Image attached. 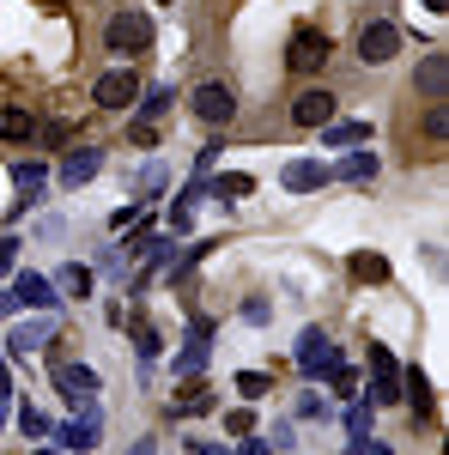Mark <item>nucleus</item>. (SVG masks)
<instances>
[{"label": "nucleus", "mask_w": 449, "mask_h": 455, "mask_svg": "<svg viewBox=\"0 0 449 455\" xmlns=\"http://www.w3.org/2000/svg\"><path fill=\"white\" fill-rule=\"evenodd\" d=\"M104 43L116 55H140V49H152V19H146V12H116Z\"/></svg>", "instance_id": "f257e3e1"}, {"label": "nucleus", "mask_w": 449, "mask_h": 455, "mask_svg": "<svg viewBox=\"0 0 449 455\" xmlns=\"http://www.w3.org/2000/svg\"><path fill=\"white\" fill-rule=\"evenodd\" d=\"M195 116H201L207 128H225V122L237 116V92H231L225 79H207V85L195 92Z\"/></svg>", "instance_id": "f03ea898"}, {"label": "nucleus", "mask_w": 449, "mask_h": 455, "mask_svg": "<svg viewBox=\"0 0 449 455\" xmlns=\"http://www.w3.org/2000/svg\"><path fill=\"white\" fill-rule=\"evenodd\" d=\"M285 68H292V73H322V68H328V36L310 31V25H304V31H292Z\"/></svg>", "instance_id": "7ed1b4c3"}, {"label": "nucleus", "mask_w": 449, "mask_h": 455, "mask_svg": "<svg viewBox=\"0 0 449 455\" xmlns=\"http://www.w3.org/2000/svg\"><path fill=\"white\" fill-rule=\"evenodd\" d=\"M371 401L377 407H395L401 401V364L389 347H371Z\"/></svg>", "instance_id": "20e7f679"}, {"label": "nucleus", "mask_w": 449, "mask_h": 455, "mask_svg": "<svg viewBox=\"0 0 449 455\" xmlns=\"http://www.w3.org/2000/svg\"><path fill=\"white\" fill-rule=\"evenodd\" d=\"M395 49H401V31L395 25H365L358 31V55H365V68H382V61H395Z\"/></svg>", "instance_id": "39448f33"}, {"label": "nucleus", "mask_w": 449, "mask_h": 455, "mask_svg": "<svg viewBox=\"0 0 449 455\" xmlns=\"http://www.w3.org/2000/svg\"><path fill=\"white\" fill-rule=\"evenodd\" d=\"M92 98L104 109H128L140 98V79H134V68H116V73H104L98 85H92Z\"/></svg>", "instance_id": "423d86ee"}, {"label": "nucleus", "mask_w": 449, "mask_h": 455, "mask_svg": "<svg viewBox=\"0 0 449 455\" xmlns=\"http://www.w3.org/2000/svg\"><path fill=\"white\" fill-rule=\"evenodd\" d=\"M55 388L68 395L73 407H92V401H98V371H92V364H61V371H55Z\"/></svg>", "instance_id": "0eeeda50"}, {"label": "nucleus", "mask_w": 449, "mask_h": 455, "mask_svg": "<svg viewBox=\"0 0 449 455\" xmlns=\"http://www.w3.org/2000/svg\"><path fill=\"white\" fill-rule=\"evenodd\" d=\"M61 443H68L73 455H85V450H98V437H104V419H98V407H85L79 419H68L61 431H55Z\"/></svg>", "instance_id": "6e6552de"}, {"label": "nucleus", "mask_w": 449, "mask_h": 455, "mask_svg": "<svg viewBox=\"0 0 449 455\" xmlns=\"http://www.w3.org/2000/svg\"><path fill=\"white\" fill-rule=\"evenodd\" d=\"M292 122H298V128H328V122H334V98H328L322 85L298 92V104H292Z\"/></svg>", "instance_id": "1a4fd4ad"}, {"label": "nucleus", "mask_w": 449, "mask_h": 455, "mask_svg": "<svg viewBox=\"0 0 449 455\" xmlns=\"http://www.w3.org/2000/svg\"><path fill=\"white\" fill-rule=\"evenodd\" d=\"M12 298H19V304H31V310H43V315L61 304L55 280H43V274H19V280H12Z\"/></svg>", "instance_id": "9d476101"}, {"label": "nucleus", "mask_w": 449, "mask_h": 455, "mask_svg": "<svg viewBox=\"0 0 449 455\" xmlns=\"http://www.w3.org/2000/svg\"><path fill=\"white\" fill-rule=\"evenodd\" d=\"M98 171H104V152L98 146H79V152L61 158V188H79V182H92Z\"/></svg>", "instance_id": "9b49d317"}, {"label": "nucleus", "mask_w": 449, "mask_h": 455, "mask_svg": "<svg viewBox=\"0 0 449 455\" xmlns=\"http://www.w3.org/2000/svg\"><path fill=\"white\" fill-rule=\"evenodd\" d=\"M334 364H341V352H334V347H328V340L310 328V334L298 340V371H310V377H316V371H334Z\"/></svg>", "instance_id": "f8f14e48"}, {"label": "nucleus", "mask_w": 449, "mask_h": 455, "mask_svg": "<svg viewBox=\"0 0 449 455\" xmlns=\"http://www.w3.org/2000/svg\"><path fill=\"white\" fill-rule=\"evenodd\" d=\"M419 92L444 104V92H449V55H444V49H431V55L419 61Z\"/></svg>", "instance_id": "ddd939ff"}, {"label": "nucleus", "mask_w": 449, "mask_h": 455, "mask_svg": "<svg viewBox=\"0 0 449 455\" xmlns=\"http://www.w3.org/2000/svg\"><path fill=\"white\" fill-rule=\"evenodd\" d=\"M207 340H212V322L201 315V322L188 328V347H182V358H176V371H182V377H195V371L207 364Z\"/></svg>", "instance_id": "4468645a"}, {"label": "nucleus", "mask_w": 449, "mask_h": 455, "mask_svg": "<svg viewBox=\"0 0 449 455\" xmlns=\"http://www.w3.org/2000/svg\"><path fill=\"white\" fill-rule=\"evenodd\" d=\"M49 334H55V315H43V322H25V328H12V334H6V347L19 352V358H31V352L43 347Z\"/></svg>", "instance_id": "2eb2a0df"}, {"label": "nucleus", "mask_w": 449, "mask_h": 455, "mask_svg": "<svg viewBox=\"0 0 449 455\" xmlns=\"http://www.w3.org/2000/svg\"><path fill=\"white\" fill-rule=\"evenodd\" d=\"M322 182H328L322 164H304V158H298V164H285V188H298V195H310V188H322Z\"/></svg>", "instance_id": "dca6fc26"}, {"label": "nucleus", "mask_w": 449, "mask_h": 455, "mask_svg": "<svg viewBox=\"0 0 449 455\" xmlns=\"http://www.w3.org/2000/svg\"><path fill=\"white\" fill-rule=\"evenodd\" d=\"M55 291H61V298H85V291H92V267H79V261H68V267L55 274Z\"/></svg>", "instance_id": "f3484780"}, {"label": "nucleus", "mask_w": 449, "mask_h": 455, "mask_svg": "<svg viewBox=\"0 0 449 455\" xmlns=\"http://www.w3.org/2000/svg\"><path fill=\"white\" fill-rule=\"evenodd\" d=\"M401 401H407L419 419H425V413H431V383H425L419 371H407V377H401Z\"/></svg>", "instance_id": "a211bd4d"}, {"label": "nucleus", "mask_w": 449, "mask_h": 455, "mask_svg": "<svg viewBox=\"0 0 449 455\" xmlns=\"http://www.w3.org/2000/svg\"><path fill=\"white\" fill-rule=\"evenodd\" d=\"M358 140H371V122H341V128L328 122L322 128V146H358Z\"/></svg>", "instance_id": "6ab92c4d"}, {"label": "nucleus", "mask_w": 449, "mask_h": 455, "mask_svg": "<svg viewBox=\"0 0 449 455\" xmlns=\"http://www.w3.org/2000/svg\"><path fill=\"white\" fill-rule=\"evenodd\" d=\"M176 413H188V419H195V413H212V388L207 383H188L182 395H176Z\"/></svg>", "instance_id": "aec40b11"}, {"label": "nucleus", "mask_w": 449, "mask_h": 455, "mask_svg": "<svg viewBox=\"0 0 449 455\" xmlns=\"http://www.w3.org/2000/svg\"><path fill=\"white\" fill-rule=\"evenodd\" d=\"M0 134H6V140H31L36 134L31 109H0Z\"/></svg>", "instance_id": "412c9836"}, {"label": "nucleus", "mask_w": 449, "mask_h": 455, "mask_svg": "<svg viewBox=\"0 0 449 455\" xmlns=\"http://www.w3.org/2000/svg\"><path fill=\"white\" fill-rule=\"evenodd\" d=\"M171 104H176V92H171V85H152V92L140 98V122H158V116H164Z\"/></svg>", "instance_id": "4be33fe9"}, {"label": "nucleus", "mask_w": 449, "mask_h": 455, "mask_svg": "<svg viewBox=\"0 0 449 455\" xmlns=\"http://www.w3.org/2000/svg\"><path fill=\"white\" fill-rule=\"evenodd\" d=\"M352 280H365V285L389 280V261H382V255H352Z\"/></svg>", "instance_id": "5701e85b"}, {"label": "nucleus", "mask_w": 449, "mask_h": 455, "mask_svg": "<svg viewBox=\"0 0 449 455\" xmlns=\"http://www.w3.org/2000/svg\"><path fill=\"white\" fill-rule=\"evenodd\" d=\"M341 176H346V182H371V176H377V158H371V152H346Z\"/></svg>", "instance_id": "b1692460"}, {"label": "nucleus", "mask_w": 449, "mask_h": 455, "mask_svg": "<svg viewBox=\"0 0 449 455\" xmlns=\"http://www.w3.org/2000/svg\"><path fill=\"white\" fill-rule=\"evenodd\" d=\"M249 188H255V182H249V176H243V171H225V176H219V182H212V195H219V201H243Z\"/></svg>", "instance_id": "393cba45"}, {"label": "nucleus", "mask_w": 449, "mask_h": 455, "mask_svg": "<svg viewBox=\"0 0 449 455\" xmlns=\"http://www.w3.org/2000/svg\"><path fill=\"white\" fill-rule=\"evenodd\" d=\"M268 388H274V377H261V371H243V377H237V395H243V401H261Z\"/></svg>", "instance_id": "a878e982"}, {"label": "nucleus", "mask_w": 449, "mask_h": 455, "mask_svg": "<svg viewBox=\"0 0 449 455\" xmlns=\"http://www.w3.org/2000/svg\"><path fill=\"white\" fill-rule=\"evenodd\" d=\"M19 425H25V437H49V413H36V407H25Z\"/></svg>", "instance_id": "bb28decb"}, {"label": "nucleus", "mask_w": 449, "mask_h": 455, "mask_svg": "<svg viewBox=\"0 0 449 455\" xmlns=\"http://www.w3.org/2000/svg\"><path fill=\"white\" fill-rule=\"evenodd\" d=\"M425 134H431V140H444V134H449V109H444V104H431V116H425Z\"/></svg>", "instance_id": "cd10ccee"}, {"label": "nucleus", "mask_w": 449, "mask_h": 455, "mask_svg": "<svg viewBox=\"0 0 449 455\" xmlns=\"http://www.w3.org/2000/svg\"><path fill=\"white\" fill-rule=\"evenodd\" d=\"M12 267H19V237L6 231V237H0V274H12Z\"/></svg>", "instance_id": "c85d7f7f"}, {"label": "nucleus", "mask_w": 449, "mask_h": 455, "mask_svg": "<svg viewBox=\"0 0 449 455\" xmlns=\"http://www.w3.org/2000/svg\"><path fill=\"white\" fill-rule=\"evenodd\" d=\"M36 134H43V140H49V146H68V140H73V128H68V122H43Z\"/></svg>", "instance_id": "c756f323"}, {"label": "nucleus", "mask_w": 449, "mask_h": 455, "mask_svg": "<svg viewBox=\"0 0 449 455\" xmlns=\"http://www.w3.org/2000/svg\"><path fill=\"white\" fill-rule=\"evenodd\" d=\"M134 340H140V358H158V347H164V340H158V334H152V328H140Z\"/></svg>", "instance_id": "7c9ffc66"}, {"label": "nucleus", "mask_w": 449, "mask_h": 455, "mask_svg": "<svg viewBox=\"0 0 449 455\" xmlns=\"http://www.w3.org/2000/svg\"><path fill=\"white\" fill-rule=\"evenodd\" d=\"M243 455H268V437H249V443H243Z\"/></svg>", "instance_id": "2f4dec72"}, {"label": "nucleus", "mask_w": 449, "mask_h": 455, "mask_svg": "<svg viewBox=\"0 0 449 455\" xmlns=\"http://www.w3.org/2000/svg\"><path fill=\"white\" fill-rule=\"evenodd\" d=\"M195 455H225L219 443H207V437H195Z\"/></svg>", "instance_id": "473e14b6"}, {"label": "nucleus", "mask_w": 449, "mask_h": 455, "mask_svg": "<svg viewBox=\"0 0 449 455\" xmlns=\"http://www.w3.org/2000/svg\"><path fill=\"white\" fill-rule=\"evenodd\" d=\"M6 395H12V383H6V371H0V419H6Z\"/></svg>", "instance_id": "72a5a7b5"}, {"label": "nucleus", "mask_w": 449, "mask_h": 455, "mask_svg": "<svg viewBox=\"0 0 449 455\" xmlns=\"http://www.w3.org/2000/svg\"><path fill=\"white\" fill-rule=\"evenodd\" d=\"M444 6H449V0H425V12H444Z\"/></svg>", "instance_id": "f704fd0d"}, {"label": "nucleus", "mask_w": 449, "mask_h": 455, "mask_svg": "<svg viewBox=\"0 0 449 455\" xmlns=\"http://www.w3.org/2000/svg\"><path fill=\"white\" fill-rule=\"evenodd\" d=\"M36 455H55V450H36Z\"/></svg>", "instance_id": "c9c22d12"}]
</instances>
